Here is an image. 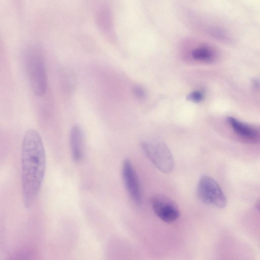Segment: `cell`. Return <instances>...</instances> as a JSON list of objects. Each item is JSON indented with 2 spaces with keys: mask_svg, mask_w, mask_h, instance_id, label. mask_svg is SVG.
Returning a JSON list of instances; mask_svg holds the SVG:
<instances>
[{
  "mask_svg": "<svg viewBox=\"0 0 260 260\" xmlns=\"http://www.w3.org/2000/svg\"><path fill=\"white\" fill-rule=\"evenodd\" d=\"M202 99V94L199 92H193L189 95V99L196 102H200Z\"/></svg>",
  "mask_w": 260,
  "mask_h": 260,
  "instance_id": "cell-10",
  "label": "cell"
},
{
  "mask_svg": "<svg viewBox=\"0 0 260 260\" xmlns=\"http://www.w3.org/2000/svg\"><path fill=\"white\" fill-rule=\"evenodd\" d=\"M197 193L204 204L222 208L227 204L226 198L216 181L208 176H202L198 185Z\"/></svg>",
  "mask_w": 260,
  "mask_h": 260,
  "instance_id": "cell-4",
  "label": "cell"
},
{
  "mask_svg": "<svg viewBox=\"0 0 260 260\" xmlns=\"http://www.w3.org/2000/svg\"><path fill=\"white\" fill-rule=\"evenodd\" d=\"M192 56L197 60L210 62L214 60L215 55L214 52L210 48L201 47L192 51Z\"/></svg>",
  "mask_w": 260,
  "mask_h": 260,
  "instance_id": "cell-9",
  "label": "cell"
},
{
  "mask_svg": "<svg viewBox=\"0 0 260 260\" xmlns=\"http://www.w3.org/2000/svg\"><path fill=\"white\" fill-rule=\"evenodd\" d=\"M122 178L126 188L133 200L137 204L142 201V194L139 180L131 161L125 159L122 169Z\"/></svg>",
  "mask_w": 260,
  "mask_h": 260,
  "instance_id": "cell-6",
  "label": "cell"
},
{
  "mask_svg": "<svg viewBox=\"0 0 260 260\" xmlns=\"http://www.w3.org/2000/svg\"><path fill=\"white\" fill-rule=\"evenodd\" d=\"M142 148L152 163L164 173L171 172L174 168L172 154L164 142L160 138L151 136L144 138Z\"/></svg>",
  "mask_w": 260,
  "mask_h": 260,
  "instance_id": "cell-2",
  "label": "cell"
},
{
  "mask_svg": "<svg viewBox=\"0 0 260 260\" xmlns=\"http://www.w3.org/2000/svg\"><path fill=\"white\" fill-rule=\"evenodd\" d=\"M70 145L73 161L80 162L84 157V138L83 132L77 125L72 127L70 134Z\"/></svg>",
  "mask_w": 260,
  "mask_h": 260,
  "instance_id": "cell-7",
  "label": "cell"
},
{
  "mask_svg": "<svg viewBox=\"0 0 260 260\" xmlns=\"http://www.w3.org/2000/svg\"><path fill=\"white\" fill-rule=\"evenodd\" d=\"M151 203L154 213L162 221L170 223L179 217V209L170 198L161 194H157L152 198Z\"/></svg>",
  "mask_w": 260,
  "mask_h": 260,
  "instance_id": "cell-5",
  "label": "cell"
},
{
  "mask_svg": "<svg viewBox=\"0 0 260 260\" xmlns=\"http://www.w3.org/2000/svg\"><path fill=\"white\" fill-rule=\"evenodd\" d=\"M256 206L257 208L260 211V200L257 202Z\"/></svg>",
  "mask_w": 260,
  "mask_h": 260,
  "instance_id": "cell-11",
  "label": "cell"
},
{
  "mask_svg": "<svg viewBox=\"0 0 260 260\" xmlns=\"http://www.w3.org/2000/svg\"><path fill=\"white\" fill-rule=\"evenodd\" d=\"M46 169L42 139L35 129L27 131L21 147V184L23 202L26 208L34 204L40 190Z\"/></svg>",
  "mask_w": 260,
  "mask_h": 260,
  "instance_id": "cell-1",
  "label": "cell"
},
{
  "mask_svg": "<svg viewBox=\"0 0 260 260\" xmlns=\"http://www.w3.org/2000/svg\"><path fill=\"white\" fill-rule=\"evenodd\" d=\"M25 64L30 86L38 95L46 90L47 80L43 57L39 49L31 48L26 52Z\"/></svg>",
  "mask_w": 260,
  "mask_h": 260,
  "instance_id": "cell-3",
  "label": "cell"
},
{
  "mask_svg": "<svg viewBox=\"0 0 260 260\" xmlns=\"http://www.w3.org/2000/svg\"><path fill=\"white\" fill-rule=\"evenodd\" d=\"M227 120L234 131L240 137L250 140L258 139V132L249 125L233 117H228Z\"/></svg>",
  "mask_w": 260,
  "mask_h": 260,
  "instance_id": "cell-8",
  "label": "cell"
}]
</instances>
